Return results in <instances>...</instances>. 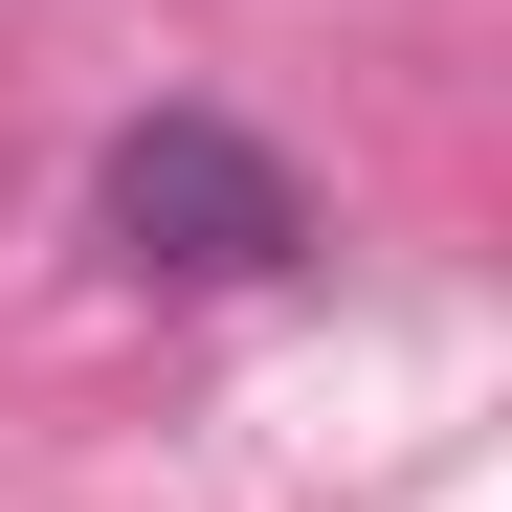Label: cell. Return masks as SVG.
Returning a JSON list of instances; mask_svg holds the SVG:
<instances>
[{
  "label": "cell",
  "mask_w": 512,
  "mask_h": 512,
  "mask_svg": "<svg viewBox=\"0 0 512 512\" xmlns=\"http://www.w3.org/2000/svg\"><path fill=\"white\" fill-rule=\"evenodd\" d=\"M90 201H112V245H134L156 290H268L290 245H312V201H290V156H268V134H223V112H134Z\"/></svg>",
  "instance_id": "1"
}]
</instances>
